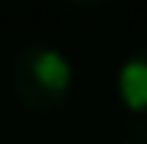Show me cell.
<instances>
[{
  "label": "cell",
  "mask_w": 147,
  "mask_h": 144,
  "mask_svg": "<svg viewBox=\"0 0 147 144\" xmlns=\"http://www.w3.org/2000/svg\"><path fill=\"white\" fill-rule=\"evenodd\" d=\"M65 3H75V7H92V3H101V0H65Z\"/></svg>",
  "instance_id": "3"
},
{
  "label": "cell",
  "mask_w": 147,
  "mask_h": 144,
  "mask_svg": "<svg viewBox=\"0 0 147 144\" xmlns=\"http://www.w3.org/2000/svg\"><path fill=\"white\" fill-rule=\"evenodd\" d=\"M118 98L124 101V108L147 115V46L131 53L118 69Z\"/></svg>",
  "instance_id": "2"
},
{
  "label": "cell",
  "mask_w": 147,
  "mask_h": 144,
  "mask_svg": "<svg viewBox=\"0 0 147 144\" xmlns=\"http://www.w3.org/2000/svg\"><path fill=\"white\" fill-rule=\"evenodd\" d=\"M10 89L30 112H56L72 95V66L53 46H23L10 62Z\"/></svg>",
  "instance_id": "1"
}]
</instances>
